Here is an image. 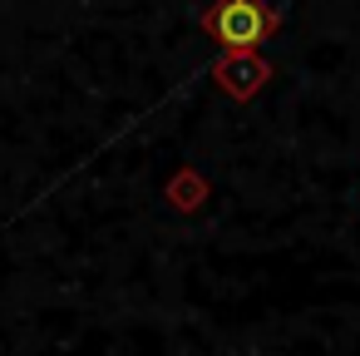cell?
Returning a JSON list of instances; mask_svg holds the SVG:
<instances>
[{"mask_svg":"<svg viewBox=\"0 0 360 356\" xmlns=\"http://www.w3.org/2000/svg\"><path fill=\"white\" fill-rule=\"evenodd\" d=\"M276 20H281V16L266 6V0H212L207 16H202L207 35H212L222 50H232V55L262 50V45L271 40Z\"/></svg>","mask_w":360,"mask_h":356,"instance_id":"cell-1","label":"cell"}]
</instances>
